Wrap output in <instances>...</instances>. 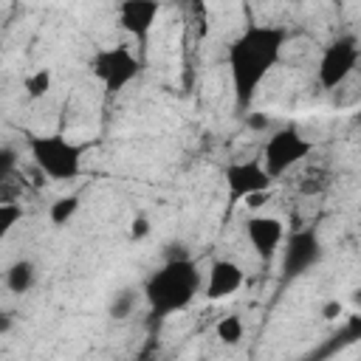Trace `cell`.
Wrapping results in <instances>:
<instances>
[{
	"label": "cell",
	"mask_w": 361,
	"mask_h": 361,
	"mask_svg": "<svg viewBox=\"0 0 361 361\" xmlns=\"http://www.w3.org/2000/svg\"><path fill=\"white\" fill-rule=\"evenodd\" d=\"M313 152V141L307 135L299 133V127L293 124H285L274 133H268L262 149H259V161L265 166V172L279 180L285 178L296 164H302L307 155Z\"/></svg>",
	"instance_id": "cell-5"
},
{
	"label": "cell",
	"mask_w": 361,
	"mask_h": 361,
	"mask_svg": "<svg viewBox=\"0 0 361 361\" xmlns=\"http://www.w3.org/2000/svg\"><path fill=\"white\" fill-rule=\"evenodd\" d=\"M355 124H361V113H358V116H355Z\"/></svg>",
	"instance_id": "cell-25"
},
{
	"label": "cell",
	"mask_w": 361,
	"mask_h": 361,
	"mask_svg": "<svg viewBox=\"0 0 361 361\" xmlns=\"http://www.w3.org/2000/svg\"><path fill=\"white\" fill-rule=\"evenodd\" d=\"M223 183H226V197H228V209L245 203L251 195H262L274 186V178L265 172L259 158H248V161H231L223 166Z\"/></svg>",
	"instance_id": "cell-8"
},
{
	"label": "cell",
	"mask_w": 361,
	"mask_h": 361,
	"mask_svg": "<svg viewBox=\"0 0 361 361\" xmlns=\"http://www.w3.org/2000/svg\"><path fill=\"white\" fill-rule=\"evenodd\" d=\"M14 166H17V152L11 147H0V183H6L11 178Z\"/></svg>",
	"instance_id": "cell-20"
},
{
	"label": "cell",
	"mask_w": 361,
	"mask_h": 361,
	"mask_svg": "<svg viewBox=\"0 0 361 361\" xmlns=\"http://www.w3.org/2000/svg\"><path fill=\"white\" fill-rule=\"evenodd\" d=\"M37 285V265L31 259H14L6 271V288L11 293H28Z\"/></svg>",
	"instance_id": "cell-12"
},
{
	"label": "cell",
	"mask_w": 361,
	"mask_h": 361,
	"mask_svg": "<svg viewBox=\"0 0 361 361\" xmlns=\"http://www.w3.org/2000/svg\"><path fill=\"white\" fill-rule=\"evenodd\" d=\"M319 313H322V319H324V322H333V319H338V316L344 313V305H341L338 299H330V302H324V305H322V310H319Z\"/></svg>",
	"instance_id": "cell-21"
},
{
	"label": "cell",
	"mask_w": 361,
	"mask_h": 361,
	"mask_svg": "<svg viewBox=\"0 0 361 361\" xmlns=\"http://www.w3.org/2000/svg\"><path fill=\"white\" fill-rule=\"evenodd\" d=\"M25 144L34 166L56 183L76 180L85 166V152L90 149V144L73 141L62 133H28Z\"/></svg>",
	"instance_id": "cell-3"
},
{
	"label": "cell",
	"mask_w": 361,
	"mask_h": 361,
	"mask_svg": "<svg viewBox=\"0 0 361 361\" xmlns=\"http://www.w3.org/2000/svg\"><path fill=\"white\" fill-rule=\"evenodd\" d=\"M330 183H333V178H330V172L324 166H310L299 178V192L307 195V197H316V195H324L330 189Z\"/></svg>",
	"instance_id": "cell-16"
},
{
	"label": "cell",
	"mask_w": 361,
	"mask_h": 361,
	"mask_svg": "<svg viewBox=\"0 0 361 361\" xmlns=\"http://www.w3.org/2000/svg\"><path fill=\"white\" fill-rule=\"evenodd\" d=\"M243 285H245V271L240 268V262H234L228 257H217V259H212V265L206 271L203 296L209 302H223V299L234 296Z\"/></svg>",
	"instance_id": "cell-10"
},
{
	"label": "cell",
	"mask_w": 361,
	"mask_h": 361,
	"mask_svg": "<svg viewBox=\"0 0 361 361\" xmlns=\"http://www.w3.org/2000/svg\"><path fill=\"white\" fill-rule=\"evenodd\" d=\"M79 206H82V197H79L76 192H71V195H59V197L48 206V220H51V226H56V228L68 226V223L76 217Z\"/></svg>",
	"instance_id": "cell-13"
},
{
	"label": "cell",
	"mask_w": 361,
	"mask_h": 361,
	"mask_svg": "<svg viewBox=\"0 0 361 361\" xmlns=\"http://www.w3.org/2000/svg\"><path fill=\"white\" fill-rule=\"evenodd\" d=\"M23 220V206L14 200H3L0 203V240L11 234V228Z\"/></svg>",
	"instance_id": "cell-17"
},
{
	"label": "cell",
	"mask_w": 361,
	"mask_h": 361,
	"mask_svg": "<svg viewBox=\"0 0 361 361\" xmlns=\"http://www.w3.org/2000/svg\"><path fill=\"white\" fill-rule=\"evenodd\" d=\"M353 302H355V305H361V288H358V290L353 293Z\"/></svg>",
	"instance_id": "cell-24"
},
{
	"label": "cell",
	"mask_w": 361,
	"mask_h": 361,
	"mask_svg": "<svg viewBox=\"0 0 361 361\" xmlns=\"http://www.w3.org/2000/svg\"><path fill=\"white\" fill-rule=\"evenodd\" d=\"M288 45V28L276 23H248L226 51L234 107L248 116L257 90L268 79V73L282 62Z\"/></svg>",
	"instance_id": "cell-1"
},
{
	"label": "cell",
	"mask_w": 361,
	"mask_h": 361,
	"mask_svg": "<svg viewBox=\"0 0 361 361\" xmlns=\"http://www.w3.org/2000/svg\"><path fill=\"white\" fill-rule=\"evenodd\" d=\"M133 307H135V293H133V290H121V293L113 296V302H110V316H113V319H127Z\"/></svg>",
	"instance_id": "cell-18"
},
{
	"label": "cell",
	"mask_w": 361,
	"mask_h": 361,
	"mask_svg": "<svg viewBox=\"0 0 361 361\" xmlns=\"http://www.w3.org/2000/svg\"><path fill=\"white\" fill-rule=\"evenodd\" d=\"M116 17H118L121 31H127L138 42H147L149 31L155 28V20L161 17V3H155V0H124V3H118Z\"/></svg>",
	"instance_id": "cell-11"
},
{
	"label": "cell",
	"mask_w": 361,
	"mask_h": 361,
	"mask_svg": "<svg viewBox=\"0 0 361 361\" xmlns=\"http://www.w3.org/2000/svg\"><path fill=\"white\" fill-rule=\"evenodd\" d=\"M214 336H217V341L223 347H237L243 341V336H245V324H243V319L237 313H226V316L217 319Z\"/></svg>",
	"instance_id": "cell-15"
},
{
	"label": "cell",
	"mask_w": 361,
	"mask_h": 361,
	"mask_svg": "<svg viewBox=\"0 0 361 361\" xmlns=\"http://www.w3.org/2000/svg\"><path fill=\"white\" fill-rule=\"evenodd\" d=\"M200 288H203L200 265L192 257L178 254V257H169L161 268H155L147 276L141 293L152 319H169L186 310L197 299Z\"/></svg>",
	"instance_id": "cell-2"
},
{
	"label": "cell",
	"mask_w": 361,
	"mask_h": 361,
	"mask_svg": "<svg viewBox=\"0 0 361 361\" xmlns=\"http://www.w3.org/2000/svg\"><path fill=\"white\" fill-rule=\"evenodd\" d=\"M51 85H54L51 68H37V71H31V73L23 76V93H25V99H31V102L45 99V96L51 93Z\"/></svg>",
	"instance_id": "cell-14"
},
{
	"label": "cell",
	"mask_w": 361,
	"mask_h": 361,
	"mask_svg": "<svg viewBox=\"0 0 361 361\" xmlns=\"http://www.w3.org/2000/svg\"><path fill=\"white\" fill-rule=\"evenodd\" d=\"M90 73L107 96H116L141 76V59L127 45H104L93 51Z\"/></svg>",
	"instance_id": "cell-4"
},
{
	"label": "cell",
	"mask_w": 361,
	"mask_h": 361,
	"mask_svg": "<svg viewBox=\"0 0 361 361\" xmlns=\"http://www.w3.org/2000/svg\"><path fill=\"white\" fill-rule=\"evenodd\" d=\"M245 240L254 248V254L259 257V262H271L274 254L288 240L285 223L279 217H274V214H251L245 220Z\"/></svg>",
	"instance_id": "cell-9"
},
{
	"label": "cell",
	"mask_w": 361,
	"mask_h": 361,
	"mask_svg": "<svg viewBox=\"0 0 361 361\" xmlns=\"http://www.w3.org/2000/svg\"><path fill=\"white\" fill-rule=\"evenodd\" d=\"M245 118H248V127H254V130H268V127H271V124H268V118H265V116H259V113H251V110H248V116H245Z\"/></svg>",
	"instance_id": "cell-22"
},
{
	"label": "cell",
	"mask_w": 361,
	"mask_h": 361,
	"mask_svg": "<svg viewBox=\"0 0 361 361\" xmlns=\"http://www.w3.org/2000/svg\"><path fill=\"white\" fill-rule=\"evenodd\" d=\"M265 197H268V192H262V195H251V197L245 200V206H248V209H259V206L265 203Z\"/></svg>",
	"instance_id": "cell-23"
},
{
	"label": "cell",
	"mask_w": 361,
	"mask_h": 361,
	"mask_svg": "<svg viewBox=\"0 0 361 361\" xmlns=\"http://www.w3.org/2000/svg\"><path fill=\"white\" fill-rule=\"evenodd\" d=\"M324 257V245L316 228L299 226L288 234L282 245V279H299L307 271H313Z\"/></svg>",
	"instance_id": "cell-7"
},
{
	"label": "cell",
	"mask_w": 361,
	"mask_h": 361,
	"mask_svg": "<svg viewBox=\"0 0 361 361\" xmlns=\"http://www.w3.org/2000/svg\"><path fill=\"white\" fill-rule=\"evenodd\" d=\"M149 231H152V226H149V217H144V214H135V217L130 220L127 237H130L133 243H141V240H147V237H149Z\"/></svg>",
	"instance_id": "cell-19"
},
{
	"label": "cell",
	"mask_w": 361,
	"mask_h": 361,
	"mask_svg": "<svg viewBox=\"0 0 361 361\" xmlns=\"http://www.w3.org/2000/svg\"><path fill=\"white\" fill-rule=\"evenodd\" d=\"M361 59V42L355 34H338L336 39H330L316 62V82L322 90H336L341 87L353 71L358 68Z\"/></svg>",
	"instance_id": "cell-6"
}]
</instances>
